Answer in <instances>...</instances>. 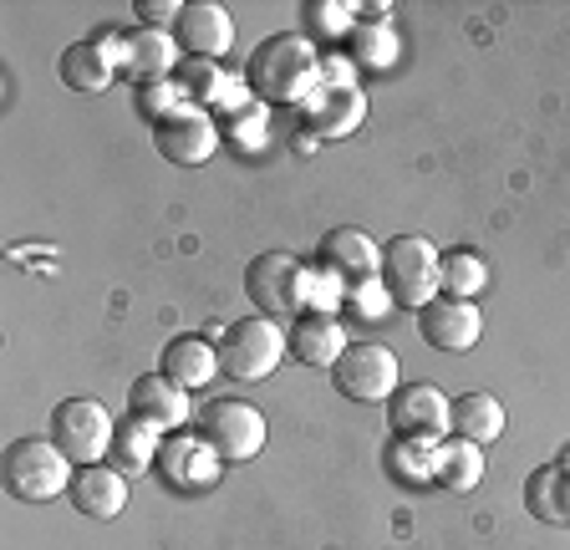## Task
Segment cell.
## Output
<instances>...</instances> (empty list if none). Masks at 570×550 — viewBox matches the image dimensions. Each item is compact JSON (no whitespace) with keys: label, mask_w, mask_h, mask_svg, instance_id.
I'll return each instance as SVG.
<instances>
[{"label":"cell","mask_w":570,"mask_h":550,"mask_svg":"<svg viewBox=\"0 0 570 550\" xmlns=\"http://www.w3.org/2000/svg\"><path fill=\"white\" fill-rule=\"evenodd\" d=\"M245 82L255 102H301L306 108L321 82V57L306 37L296 31H275L245 61Z\"/></svg>","instance_id":"obj_1"},{"label":"cell","mask_w":570,"mask_h":550,"mask_svg":"<svg viewBox=\"0 0 570 550\" xmlns=\"http://www.w3.org/2000/svg\"><path fill=\"white\" fill-rule=\"evenodd\" d=\"M0 479H6V494L21 504H47L57 494L71 490V479H77V464L61 454L51 439H11L6 443V459H0Z\"/></svg>","instance_id":"obj_2"},{"label":"cell","mask_w":570,"mask_h":550,"mask_svg":"<svg viewBox=\"0 0 570 550\" xmlns=\"http://www.w3.org/2000/svg\"><path fill=\"white\" fill-rule=\"evenodd\" d=\"M214 347H219V372H225L229 383H261V377H271L281 367V357L291 352V336L281 332V322L255 312V316L229 322Z\"/></svg>","instance_id":"obj_3"},{"label":"cell","mask_w":570,"mask_h":550,"mask_svg":"<svg viewBox=\"0 0 570 550\" xmlns=\"http://www.w3.org/2000/svg\"><path fill=\"white\" fill-rule=\"evenodd\" d=\"M245 296L271 322L301 316V312H311V271L291 251H265L245 271Z\"/></svg>","instance_id":"obj_4"},{"label":"cell","mask_w":570,"mask_h":550,"mask_svg":"<svg viewBox=\"0 0 570 550\" xmlns=\"http://www.w3.org/2000/svg\"><path fill=\"white\" fill-rule=\"evenodd\" d=\"M439 261L428 235H392L382 245V286H387L392 306H417L423 312L428 301L439 296Z\"/></svg>","instance_id":"obj_5"},{"label":"cell","mask_w":570,"mask_h":550,"mask_svg":"<svg viewBox=\"0 0 570 550\" xmlns=\"http://www.w3.org/2000/svg\"><path fill=\"white\" fill-rule=\"evenodd\" d=\"M194 423H199L194 433H199L225 464H249V459L265 449V413L255 403H245V397H209V403L194 413Z\"/></svg>","instance_id":"obj_6"},{"label":"cell","mask_w":570,"mask_h":550,"mask_svg":"<svg viewBox=\"0 0 570 550\" xmlns=\"http://www.w3.org/2000/svg\"><path fill=\"white\" fill-rule=\"evenodd\" d=\"M112 433H118V423H112V413H107L97 397H61V403L51 407L47 439L57 443L77 469L97 464V459L112 449Z\"/></svg>","instance_id":"obj_7"},{"label":"cell","mask_w":570,"mask_h":550,"mask_svg":"<svg viewBox=\"0 0 570 550\" xmlns=\"http://www.w3.org/2000/svg\"><path fill=\"white\" fill-rule=\"evenodd\" d=\"M387 429L403 443H443L453 433V397L439 383H403L387 397Z\"/></svg>","instance_id":"obj_8"},{"label":"cell","mask_w":570,"mask_h":550,"mask_svg":"<svg viewBox=\"0 0 570 550\" xmlns=\"http://www.w3.org/2000/svg\"><path fill=\"white\" fill-rule=\"evenodd\" d=\"M332 383L342 397L352 403H387L397 387H403V367H397V352L377 347V342H352L342 352V362L332 367Z\"/></svg>","instance_id":"obj_9"},{"label":"cell","mask_w":570,"mask_h":550,"mask_svg":"<svg viewBox=\"0 0 570 550\" xmlns=\"http://www.w3.org/2000/svg\"><path fill=\"white\" fill-rule=\"evenodd\" d=\"M112 57H118V72L138 82H164V77L178 72V41L174 31H154V26H128L122 37H112Z\"/></svg>","instance_id":"obj_10"},{"label":"cell","mask_w":570,"mask_h":550,"mask_svg":"<svg viewBox=\"0 0 570 550\" xmlns=\"http://www.w3.org/2000/svg\"><path fill=\"white\" fill-rule=\"evenodd\" d=\"M417 336L433 352H474L484 336V312L474 301H453V296H433L417 312Z\"/></svg>","instance_id":"obj_11"},{"label":"cell","mask_w":570,"mask_h":550,"mask_svg":"<svg viewBox=\"0 0 570 550\" xmlns=\"http://www.w3.org/2000/svg\"><path fill=\"white\" fill-rule=\"evenodd\" d=\"M174 41H178V51L194 61H219L235 47V21H229V11L214 6V0H184Z\"/></svg>","instance_id":"obj_12"},{"label":"cell","mask_w":570,"mask_h":550,"mask_svg":"<svg viewBox=\"0 0 570 550\" xmlns=\"http://www.w3.org/2000/svg\"><path fill=\"white\" fill-rule=\"evenodd\" d=\"M128 419H138V423H148L154 433L174 439L178 429H189L194 403H189V393H184L178 383H168L164 372H148V377H138V383L128 387Z\"/></svg>","instance_id":"obj_13"},{"label":"cell","mask_w":570,"mask_h":550,"mask_svg":"<svg viewBox=\"0 0 570 550\" xmlns=\"http://www.w3.org/2000/svg\"><path fill=\"white\" fill-rule=\"evenodd\" d=\"M219 464H225V459L214 454L199 433H174V439H164V449H158V474H164V484H174V490H184V494L214 490V484H219Z\"/></svg>","instance_id":"obj_14"},{"label":"cell","mask_w":570,"mask_h":550,"mask_svg":"<svg viewBox=\"0 0 570 550\" xmlns=\"http://www.w3.org/2000/svg\"><path fill=\"white\" fill-rule=\"evenodd\" d=\"M154 144H158V154H164L168 164L199 168V164H209L214 148L225 144V138H219V122H214L209 112L189 108V112H178V118L158 122V128H154Z\"/></svg>","instance_id":"obj_15"},{"label":"cell","mask_w":570,"mask_h":550,"mask_svg":"<svg viewBox=\"0 0 570 550\" xmlns=\"http://www.w3.org/2000/svg\"><path fill=\"white\" fill-rule=\"evenodd\" d=\"M306 128L311 138H346V132L362 128V118H367V102H362V92H356L352 82H321L316 97H311L306 108Z\"/></svg>","instance_id":"obj_16"},{"label":"cell","mask_w":570,"mask_h":550,"mask_svg":"<svg viewBox=\"0 0 570 550\" xmlns=\"http://www.w3.org/2000/svg\"><path fill=\"white\" fill-rule=\"evenodd\" d=\"M346 347H352V342H346L336 312H301L296 322H291V357H296L301 367L332 372Z\"/></svg>","instance_id":"obj_17"},{"label":"cell","mask_w":570,"mask_h":550,"mask_svg":"<svg viewBox=\"0 0 570 550\" xmlns=\"http://www.w3.org/2000/svg\"><path fill=\"white\" fill-rule=\"evenodd\" d=\"M57 77L67 92H107L118 77V57H112V37H92V41H71L57 61Z\"/></svg>","instance_id":"obj_18"},{"label":"cell","mask_w":570,"mask_h":550,"mask_svg":"<svg viewBox=\"0 0 570 550\" xmlns=\"http://www.w3.org/2000/svg\"><path fill=\"white\" fill-rule=\"evenodd\" d=\"M321 261H326V271H332L342 286H352V281L382 275V245H372L367 229L336 225L332 235H321Z\"/></svg>","instance_id":"obj_19"},{"label":"cell","mask_w":570,"mask_h":550,"mask_svg":"<svg viewBox=\"0 0 570 550\" xmlns=\"http://www.w3.org/2000/svg\"><path fill=\"white\" fill-rule=\"evenodd\" d=\"M71 510L87 520H118L128 510V474H118L112 464H87L71 479Z\"/></svg>","instance_id":"obj_20"},{"label":"cell","mask_w":570,"mask_h":550,"mask_svg":"<svg viewBox=\"0 0 570 550\" xmlns=\"http://www.w3.org/2000/svg\"><path fill=\"white\" fill-rule=\"evenodd\" d=\"M158 372H164L168 383H178L184 393H199V387L214 383V372H219V347H214L209 336H168L164 357H158Z\"/></svg>","instance_id":"obj_21"},{"label":"cell","mask_w":570,"mask_h":550,"mask_svg":"<svg viewBox=\"0 0 570 550\" xmlns=\"http://www.w3.org/2000/svg\"><path fill=\"white\" fill-rule=\"evenodd\" d=\"M524 510L546 526H570V464L556 459V464H540L530 479H524Z\"/></svg>","instance_id":"obj_22"},{"label":"cell","mask_w":570,"mask_h":550,"mask_svg":"<svg viewBox=\"0 0 570 550\" xmlns=\"http://www.w3.org/2000/svg\"><path fill=\"white\" fill-rule=\"evenodd\" d=\"M504 433V407H499L494 393L484 387H469V393L453 397V439H469V443H494Z\"/></svg>","instance_id":"obj_23"},{"label":"cell","mask_w":570,"mask_h":550,"mask_svg":"<svg viewBox=\"0 0 570 550\" xmlns=\"http://www.w3.org/2000/svg\"><path fill=\"white\" fill-rule=\"evenodd\" d=\"M158 449H164V433H154L138 419H122L118 433H112V449H107V464L118 469V474L138 479L148 469H158Z\"/></svg>","instance_id":"obj_24"},{"label":"cell","mask_w":570,"mask_h":550,"mask_svg":"<svg viewBox=\"0 0 570 550\" xmlns=\"http://www.w3.org/2000/svg\"><path fill=\"white\" fill-rule=\"evenodd\" d=\"M479 479H484V449L469 439H443L439 443V464H433V484L449 494H469L479 490Z\"/></svg>","instance_id":"obj_25"},{"label":"cell","mask_w":570,"mask_h":550,"mask_svg":"<svg viewBox=\"0 0 570 550\" xmlns=\"http://www.w3.org/2000/svg\"><path fill=\"white\" fill-rule=\"evenodd\" d=\"M489 286V265L479 251H443L439 261V296L453 301H474Z\"/></svg>","instance_id":"obj_26"},{"label":"cell","mask_w":570,"mask_h":550,"mask_svg":"<svg viewBox=\"0 0 570 550\" xmlns=\"http://www.w3.org/2000/svg\"><path fill=\"white\" fill-rule=\"evenodd\" d=\"M219 102H225V122H219V138H229L239 154L261 148V144H265V102H255L249 112H245L249 97H219Z\"/></svg>","instance_id":"obj_27"},{"label":"cell","mask_w":570,"mask_h":550,"mask_svg":"<svg viewBox=\"0 0 570 550\" xmlns=\"http://www.w3.org/2000/svg\"><path fill=\"white\" fill-rule=\"evenodd\" d=\"M433 464H439V443H403L392 439L387 469L397 484H433Z\"/></svg>","instance_id":"obj_28"},{"label":"cell","mask_w":570,"mask_h":550,"mask_svg":"<svg viewBox=\"0 0 570 550\" xmlns=\"http://www.w3.org/2000/svg\"><path fill=\"white\" fill-rule=\"evenodd\" d=\"M132 102H138V112L148 122H168L178 118V112H189V97H184V87H178V77H164V82H138L132 87Z\"/></svg>","instance_id":"obj_29"},{"label":"cell","mask_w":570,"mask_h":550,"mask_svg":"<svg viewBox=\"0 0 570 550\" xmlns=\"http://www.w3.org/2000/svg\"><path fill=\"white\" fill-rule=\"evenodd\" d=\"M346 306H352V316H362V322H382V316L392 312V296L387 286H382V275H372V281H352V286H342Z\"/></svg>","instance_id":"obj_30"},{"label":"cell","mask_w":570,"mask_h":550,"mask_svg":"<svg viewBox=\"0 0 570 550\" xmlns=\"http://www.w3.org/2000/svg\"><path fill=\"white\" fill-rule=\"evenodd\" d=\"M178 87L189 102H219V72H214V61H178Z\"/></svg>","instance_id":"obj_31"},{"label":"cell","mask_w":570,"mask_h":550,"mask_svg":"<svg viewBox=\"0 0 570 550\" xmlns=\"http://www.w3.org/2000/svg\"><path fill=\"white\" fill-rule=\"evenodd\" d=\"M306 16H311V31L316 37H346L352 31V6H306Z\"/></svg>","instance_id":"obj_32"},{"label":"cell","mask_w":570,"mask_h":550,"mask_svg":"<svg viewBox=\"0 0 570 550\" xmlns=\"http://www.w3.org/2000/svg\"><path fill=\"white\" fill-rule=\"evenodd\" d=\"M178 0H138L132 6V16H138V26H154V31H174L178 26Z\"/></svg>","instance_id":"obj_33"},{"label":"cell","mask_w":570,"mask_h":550,"mask_svg":"<svg viewBox=\"0 0 570 550\" xmlns=\"http://www.w3.org/2000/svg\"><path fill=\"white\" fill-rule=\"evenodd\" d=\"M356 47H362V67H372V26H362V31H356ZM377 51H382V67H387L392 61V31L387 26H377Z\"/></svg>","instance_id":"obj_34"}]
</instances>
